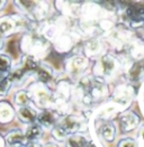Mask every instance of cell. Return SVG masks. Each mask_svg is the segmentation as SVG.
Masks as SVG:
<instances>
[{
    "label": "cell",
    "mask_w": 144,
    "mask_h": 147,
    "mask_svg": "<svg viewBox=\"0 0 144 147\" xmlns=\"http://www.w3.org/2000/svg\"><path fill=\"white\" fill-rule=\"evenodd\" d=\"M16 112L8 102H0V123H8L15 118Z\"/></svg>",
    "instance_id": "3957f363"
},
{
    "label": "cell",
    "mask_w": 144,
    "mask_h": 147,
    "mask_svg": "<svg viewBox=\"0 0 144 147\" xmlns=\"http://www.w3.org/2000/svg\"><path fill=\"white\" fill-rule=\"evenodd\" d=\"M5 5H6V2H5V1H0V10L2 9V7H3Z\"/></svg>",
    "instance_id": "8fae6325"
},
{
    "label": "cell",
    "mask_w": 144,
    "mask_h": 147,
    "mask_svg": "<svg viewBox=\"0 0 144 147\" xmlns=\"http://www.w3.org/2000/svg\"><path fill=\"white\" fill-rule=\"evenodd\" d=\"M139 144H141L142 147H144V125L141 127L140 131H139V138H137Z\"/></svg>",
    "instance_id": "ba28073f"
},
{
    "label": "cell",
    "mask_w": 144,
    "mask_h": 147,
    "mask_svg": "<svg viewBox=\"0 0 144 147\" xmlns=\"http://www.w3.org/2000/svg\"><path fill=\"white\" fill-rule=\"evenodd\" d=\"M12 83L14 82H12L9 73L6 75H1L0 76V96H6Z\"/></svg>",
    "instance_id": "52a82bcc"
},
{
    "label": "cell",
    "mask_w": 144,
    "mask_h": 147,
    "mask_svg": "<svg viewBox=\"0 0 144 147\" xmlns=\"http://www.w3.org/2000/svg\"><path fill=\"white\" fill-rule=\"evenodd\" d=\"M43 147H58L55 144H46V145H44Z\"/></svg>",
    "instance_id": "30bf717a"
},
{
    "label": "cell",
    "mask_w": 144,
    "mask_h": 147,
    "mask_svg": "<svg viewBox=\"0 0 144 147\" xmlns=\"http://www.w3.org/2000/svg\"><path fill=\"white\" fill-rule=\"evenodd\" d=\"M0 147H6L5 146V138L0 136Z\"/></svg>",
    "instance_id": "9c48e42d"
},
{
    "label": "cell",
    "mask_w": 144,
    "mask_h": 147,
    "mask_svg": "<svg viewBox=\"0 0 144 147\" xmlns=\"http://www.w3.org/2000/svg\"><path fill=\"white\" fill-rule=\"evenodd\" d=\"M12 65V59L7 54H1L0 53V76L10 73Z\"/></svg>",
    "instance_id": "5b68a950"
},
{
    "label": "cell",
    "mask_w": 144,
    "mask_h": 147,
    "mask_svg": "<svg viewBox=\"0 0 144 147\" xmlns=\"http://www.w3.org/2000/svg\"><path fill=\"white\" fill-rule=\"evenodd\" d=\"M17 28V22L12 17H0V37L9 36Z\"/></svg>",
    "instance_id": "6da1fadb"
},
{
    "label": "cell",
    "mask_w": 144,
    "mask_h": 147,
    "mask_svg": "<svg viewBox=\"0 0 144 147\" xmlns=\"http://www.w3.org/2000/svg\"><path fill=\"white\" fill-rule=\"evenodd\" d=\"M17 117L19 118L20 121L31 125V123H33L36 120L37 113L32 107L25 106V107H19L17 109Z\"/></svg>",
    "instance_id": "7a4b0ae2"
},
{
    "label": "cell",
    "mask_w": 144,
    "mask_h": 147,
    "mask_svg": "<svg viewBox=\"0 0 144 147\" xmlns=\"http://www.w3.org/2000/svg\"><path fill=\"white\" fill-rule=\"evenodd\" d=\"M1 46H2V38L0 37V49H1Z\"/></svg>",
    "instance_id": "7c38bea8"
},
{
    "label": "cell",
    "mask_w": 144,
    "mask_h": 147,
    "mask_svg": "<svg viewBox=\"0 0 144 147\" xmlns=\"http://www.w3.org/2000/svg\"><path fill=\"white\" fill-rule=\"evenodd\" d=\"M26 140H36L42 136V127L38 123H31L24 133Z\"/></svg>",
    "instance_id": "277c9868"
},
{
    "label": "cell",
    "mask_w": 144,
    "mask_h": 147,
    "mask_svg": "<svg viewBox=\"0 0 144 147\" xmlns=\"http://www.w3.org/2000/svg\"><path fill=\"white\" fill-rule=\"evenodd\" d=\"M31 102V97L28 94L27 91L24 90H19L16 92L15 94V105L19 108V107H25L28 106V103Z\"/></svg>",
    "instance_id": "8992f818"
}]
</instances>
